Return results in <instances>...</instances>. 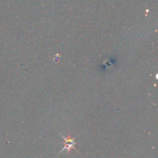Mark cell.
Segmentation results:
<instances>
[{"instance_id":"6da1fadb","label":"cell","mask_w":158,"mask_h":158,"mask_svg":"<svg viewBox=\"0 0 158 158\" xmlns=\"http://www.w3.org/2000/svg\"><path fill=\"white\" fill-rule=\"evenodd\" d=\"M63 137L65 140V142H64L65 148H63V150L62 151L66 150L68 152H69L70 149H72V148L73 149H74V145H75V143H76L75 142H74V138H71L70 137H69V138H66V137H64L63 136Z\"/></svg>"}]
</instances>
